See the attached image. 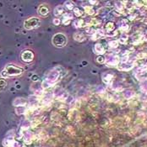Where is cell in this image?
<instances>
[{
	"mask_svg": "<svg viewBox=\"0 0 147 147\" xmlns=\"http://www.w3.org/2000/svg\"><path fill=\"white\" fill-rule=\"evenodd\" d=\"M21 59L25 62H27V63L31 62L34 59V54L31 51L26 50V51H23V53L21 54Z\"/></svg>",
	"mask_w": 147,
	"mask_h": 147,
	"instance_id": "obj_5",
	"label": "cell"
},
{
	"mask_svg": "<svg viewBox=\"0 0 147 147\" xmlns=\"http://www.w3.org/2000/svg\"><path fill=\"white\" fill-rule=\"evenodd\" d=\"M97 60H98V61H99V62H103V60H104V59H103L102 57H99Z\"/></svg>",
	"mask_w": 147,
	"mask_h": 147,
	"instance_id": "obj_17",
	"label": "cell"
},
{
	"mask_svg": "<svg viewBox=\"0 0 147 147\" xmlns=\"http://www.w3.org/2000/svg\"><path fill=\"white\" fill-rule=\"evenodd\" d=\"M7 86V82L3 78H0V91H3L5 89Z\"/></svg>",
	"mask_w": 147,
	"mask_h": 147,
	"instance_id": "obj_12",
	"label": "cell"
},
{
	"mask_svg": "<svg viewBox=\"0 0 147 147\" xmlns=\"http://www.w3.org/2000/svg\"><path fill=\"white\" fill-rule=\"evenodd\" d=\"M74 39L75 40H77V41H80V42H82V41H84L85 40V35L83 34V33H79V32H76L75 34H74Z\"/></svg>",
	"mask_w": 147,
	"mask_h": 147,
	"instance_id": "obj_8",
	"label": "cell"
},
{
	"mask_svg": "<svg viewBox=\"0 0 147 147\" xmlns=\"http://www.w3.org/2000/svg\"><path fill=\"white\" fill-rule=\"evenodd\" d=\"M60 77V73L59 71H57L56 69L53 70L46 77V78L44 80L43 83H42V87L44 88H50L52 85H53L55 82L58 81V78Z\"/></svg>",
	"mask_w": 147,
	"mask_h": 147,
	"instance_id": "obj_1",
	"label": "cell"
},
{
	"mask_svg": "<svg viewBox=\"0 0 147 147\" xmlns=\"http://www.w3.org/2000/svg\"><path fill=\"white\" fill-rule=\"evenodd\" d=\"M64 10L63 6L58 5V6H57L56 8H55V9H54V14L56 16H60V15H62L64 13Z\"/></svg>",
	"mask_w": 147,
	"mask_h": 147,
	"instance_id": "obj_10",
	"label": "cell"
},
{
	"mask_svg": "<svg viewBox=\"0 0 147 147\" xmlns=\"http://www.w3.org/2000/svg\"><path fill=\"white\" fill-rule=\"evenodd\" d=\"M73 18H74V14H72L71 13H66L64 14L62 22H63V24H64V25L68 24L69 22L73 20Z\"/></svg>",
	"mask_w": 147,
	"mask_h": 147,
	"instance_id": "obj_6",
	"label": "cell"
},
{
	"mask_svg": "<svg viewBox=\"0 0 147 147\" xmlns=\"http://www.w3.org/2000/svg\"><path fill=\"white\" fill-rule=\"evenodd\" d=\"M58 24H60V20H59L58 19H55V20H54V24L57 25Z\"/></svg>",
	"mask_w": 147,
	"mask_h": 147,
	"instance_id": "obj_16",
	"label": "cell"
},
{
	"mask_svg": "<svg viewBox=\"0 0 147 147\" xmlns=\"http://www.w3.org/2000/svg\"><path fill=\"white\" fill-rule=\"evenodd\" d=\"M22 68L18 67L14 65H8L4 71H3V77H15V76H19L23 73Z\"/></svg>",
	"mask_w": 147,
	"mask_h": 147,
	"instance_id": "obj_2",
	"label": "cell"
},
{
	"mask_svg": "<svg viewBox=\"0 0 147 147\" xmlns=\"http://www.w3.org/2000/svg\"><path fill=\"white\" fill-rule=\"evenodd\" d=\"M85 11L86 13H88L90 15H92V14L95 13V10H94V9L91 6H85Z\"/></svg>",
	"mask_w": 147,
	"mask_h": 147,
	"instance_id": "obj_13",
	"label": "cell"
},
{
	"mask_svg": "<svg viewBox=\"0 0 147 147\" xmlns=\"http://www.w3.org/2000/svg\"><path fill=\"white\" fill-rule=\"evenodd\" d=\"M74 14L76 16V17H79L83 14V11L80 9V8H78V7H75L74 9Z\"/></svg>",
	"mask_w": 147,
	"mask_h": 147,
	"instance_id": "obj_14",
	"label": "cell"
},
{
	"mask_svg": "<svg viewBox=\"0 0 147 147\" xmlns=\"http://www.w3.org/2000/svg\"><path fill=\"white\" fill-rule=\"evenodd\" d=\"M64 5H66L65 7L68 9H69V10H74V9L75 8V4H74V3L73 2H71V1H68V2H66L65 3H64Z\"/></svg>",
	"mask_w": 147,
	"mask_h": 147,
	"instance_id": "obj_15",
	"label": "cell"
},
{
	"mask_svg": "<svg viewBox=\"0 0 147 147\" xmlns=\"http://www.w3.org/2000/svg\"><path fill=\"white\" fill-rule=\"evenodd\" d=\"M105 51V49L103 48L101 44H96V46H95V52L96 54H103Z\"/></svg>",
	"mask_w": 147,
	"mask_h": 147,
	"instance_id": "obj_11",
	"label": "cell"
},
{
	"mask_svg": "<svg viewBox=\"0 0 147 147\" xmlns=\"http://www.w3.org/2000/svg\"><path fill=\"white\" fill-rule=\"evenodd\" d=\"M74 24L75 25L76 28H80V27L87 26V22L84 20H77L74 22Z\"/></svg>",
	"mask_w": 147,
	"mask_h": 147,
	"instance_id": "obj_9",
	"label": "cell"
},
{
	"mask_svg": "<svg viewBox=\"0 0 147 147\" xmlns=\"http://www.w3.org/2000/svg\"><path fill=\"white\" fill-rule=\"evenodd\" d=\"M41 21L38 18H30L24 23V26L26 30H32L39 27Z\"/></svg>",
	"mask_w": 147,
	"mask_h": 147,
	"instance_id": "obj_4",
	"label": "cell"
},
{
	"mask_svg": "<svg viewBox=\"0 0 147 147\" xmlns=\"http://www.w3.org/2000/svg\"><path fill=\"white\" fill-rule=\"evenodd\" d=\"M48 13H49V9H48L47 6H46V5H41L39 7V9H38V13L41 14L42 16L47 15Z\"/></svg>",
	"mask_w": 147,
	"mask_h": 147,
	"instance_id": "obj_7",
	"label": "cell"
},
{
	"mask_svg": "<svg viewBox=\"0 0 147 147\" xmlns=\"http://www.w3.org/2000/svg\"><path fill=\"white\" fill-rule=\"evenodd\" d=\"M67 43V39L63 34H56L53 37V44L56 47H64Z\"/></svg>",
	"mask_w": 147,
	"mask_h": 147,
	"instance_id": "obj_3",
	"label": "cell"
}]
</instances>
